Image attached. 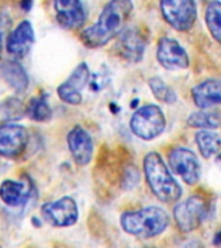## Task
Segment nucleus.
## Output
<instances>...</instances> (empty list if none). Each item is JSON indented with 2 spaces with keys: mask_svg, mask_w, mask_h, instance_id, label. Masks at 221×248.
<instances>
[{
  "mask_svg": "<svg viewBox=\"0 0 221 248\" xmlns=\"http://www.w3.org/2000/svg\"><path fill=\"white\" fill-rule=\"evenodd\" d=\"M132 11V0H110L101 12L97 22L83 30L81 42L89 48L106 46L123 31Z\"/></svg>",
  "mask_w": 221,
  "mask_h": 248,
  "instance_id": "nucleus-1",
  "label": "nucleus"
},
{
  "mask_svg": "<svg viewBox=\"0 0 221 248\" xmlns=\"http://www.w3.org/2000/svg\"><path fill=\"white\" fill-rule=\"evenodd\" d=\"M143 172L147 185L159 201L171 204L181 199V186L176 181L174 174L171 173V168L158 153H147L143 158Z\"/></svg>",
  "mask_w": 221,
  "mask_h": 248,
  "instance_id": "nucleus-2",
  "label": "nucleus"
},
{
  "mask_svg": "<svg viewBox=\"0 0 221 248\" xmlns=\"http://www.w3.org/2000/svg\"><path fill=\"white\" fill-rule=\"evenodd\" d=\"M120 225L129 235L150 239L166 232L170 225V216L160 207L149 205L137 211L124 212L120 217Z\"/></svg>",
  "mask_w": 221,
  "mask_h": 248,
  "instance_id": "nucleus-3",
  "label": "nucleus"
},
{
  "mask_svg": "<svg viewBox=\"0 0 221 248\" xmlns=\"http://www.w3.org/2000/svg\"><path fill=\"white\" fill-rule=\"evenodd\" d=\"M166 116L158 105H143L132 115L129 127L132 133L143 141H151L166 129Z\"/></svg>",
  "mask_w": 221,
  "mask_h": 248,
  "instance_id": "nucleus-4",
  "label": "nucleus"
},
{
  "mask_svg": "<svg viewBox=\"0 0 221 248\" xmlns=\"http://www.w3.org/2000/svg\"><path fill=\"white\" fill-rule=\"evenodd\" d=\"M209 213L208 201L202 194H193L178 202L174 208V218L177 228L184 232L197 230Z\"/></svg>",
  "mask_w": 221,
  "mask_h": 248,
  "instance_id": "nucleus-5",
  "label": "nucleus"
},
{
  "mask_svg": "<svg viewBox=\"0 0 221 248\" xmlns=\"http://www.w3.org/2000/svg\"><path fill=\"white\" fill-rule=\"evenodd\" d=\"M160 12L164 21L181 32L191 30L198 17L195 0H160Z\"/></svg>",
  "mask_w": 221,
  "mask_h": 248,
  "instance_id": "nucleus-6",
  "label": "nucleus"
},
{
  "mask_svg": "<svg viewBox=\"0 0 221 248\" xmlns=\"http://www.w3.org/2000/svg\"><path fill=\"white\" fill-rule=\"evenodd\" d=\"M168 167L174 174L181 177L186 185L193 186L201 180L202 167L199 159L188 147L177 146L172 149L168 154Z\"/></svg>",
  "mask_w": 221,
  "mask_h": 248,
  "instance_id": "nucleus-7",
  "label": "nucleus"
},
{
  "mask_svg": "<svg viewBox=\"0 0 221 248\" xmlns=\"http://www.w3.org/2000/svg\"><path fill=\"white\" fill-rule=\"evenodd\" d=\"M43 218L54 228H67L77 224L79 211L73 198L62 197L54 202H48L43 204Z\"/></svg>",
  "mask_w": 221,
  "mask_h": 248,
  "instance_id": "nucleus-8",
  "label": "nucleus"
},
{
  "mask_svg": "<svg viewBox=\"0 0 221 248\" xmlns=\"http://www.w3.org/2000/svg\"><path fill=\"white\" fill-rule=\"evenodd\" d=\"M29 143V133L23 125L7 123L0 125V155L17 158L23 154Z\"/></svg>",
  "mask_w": 221,
  "mask_h": 248,
  "instance_id": "nucleus-9",
  "label": "nucleus"
},
{
  "mask_svg": "<svg viewBox=\"0 0 221 248\" xmlns=\"http://www.w3.org/2000/svg\"><path fill=\"white\" fill-rule=\"evenodd\" d=\"M157 60L159 65L167 70H185L190 65L189 56L185 48L176 39L172 38L159 39Z\"/></svg>",
  "mask_w": 221,
  "mask_h": 248,
  "instance_id": "nucleus-10",
  "label": "nucleus"
},
{
  "mask_svg": "<svg viewBox=\"0 0 221 248\" xmlns=\"http://www.w3.org/2000/svg\"><path fill=\"white\" fill-rule=\"evenodd\" d=\"M89 80V69L85 62L78 65L73 74L67 78L65 83H62L57 88V94L60 100L67 105H80L83 97L81 91L84 89Z\"/></svg>",
  "mask_w": 221,
  "mask_h": 248,
  "instance_id": "nucleus-11",
  "label": "nucleus"
},
{
  "mask_svg": "<svg viewBox=\"0 0 221 248\" xmlns=\"http://www.w3.org/2000/svg\"><path fill=\"white\" fill-rule=\"evenodd\" d=\"M145 46L146 42L142 32L136 27L123 29V31L118 35V43H116L118 53L126 61L132 63L141 61L145 53Z\"/></svg>",
  "mask_w": 221,
  "mask_h": 248,
  "instance_id": "nucleus-12",
  "label": "nucleus"
},
{
  "mask_svg": "<svg viewBox=\"0 0 221 248\" xmlns=\"http://www.w3.org/2000/svg\"><path fill=\"white\" fill-rule=\"evenodd\" d=\"M54 12L58 25L66 30H77L87 18L81 0H54Z\"/></svg>",
  "mask_w": 221,
  "mask_h": 248,
  "instance_id": "nucleus-13",
  "label": "nucleus"
},
{
  "mask_svg": "<svg viewBox=\"0 0 221 248\" xmlns=\"http://www.w3.org/2000/svg\"><path fill=\"white\" fill-rule=\"evenodd\" d=\"M70 154L78 166H87L93 156V140L84 128L74 127L67 135Z\"/></svg>",
  "mask_w": 221,
  "mask_h": 248,
  "instance_id": "nucleus-14",
  "label": "nucleus"
},
{
  "mask_svg": "<svg viewBox=\"0 0 221 248\" xmlns=\"http://www.w3.org/2000/svg\"><path fill=\"white\" fill-rule=\"evenodd\" d=\"M35 42L34 27L30 21H22L15 27L7 40V50L16 57L22 58L29 54Z\"/></svg>",
  "mask_w": 221,
  "mask_h": 248,
  "instance_id": "nucleus-15",
  "label": "nucleus"
},
{
  "mask_svg": "<svg viewBox=\"0 0 221 248\" xmlns=\"http://www.w3.org/2000/svg\"><path fill=\"white\" fill-rule=\"evenodd\" d=\"M191 98L201 110L221 108V80L207 79L191 89Z\"/></svg>",
  "mask_w": 221,
  "mask_h": 248,
  "instance_id": "nucleus-16",
  "label": "nucleus"
},
{
  "mask_svg": "<svg viewBox=\"0 0 221 248\" xmlns=\"http://www.w3.org/2000/svg\"><path fill=\"white\" fill-rule=\"evenodd\" d=\"M30 182L22 180H5L0 185V199L9 207H21L30 199Z\"/></svg>",
  "mask_w": 221,
  "mask_h": 248,
  "instance_id": "nucleus-17",
  "label": "nucleus"
},
{
  "mask_svg": "<svg viewBox=\"0 0 221 248\" xmlns=\"http://www.w3.org/2000/svg\"><path fill=\"white\" fill-rule=\"evenodd\" d=\"M0 75L15 92L22 93L29 87V77L22 65L17 61L5 62L0 69Z\"/></svg>",
  "mask_w": 221,
  "mask_h": 248,
  "instance_id": "nucleus-18",
  "label": "nucleus"
},
{
  "mask_svg": "<svg viewBox=\"0 0 221 248\" xmlns=\"http://www.w3.org/2000/svg\"><path fill=\"white\" fill-rule=\"evenodd\" d=\"M195 142L205 159L219 154L221 150V137L213 129H199L195 135Z\"/></svg>",
  "mask_w": 221,
  "mask_h": 248,
  "instance_id": "nucleus-19",
  "label": "nucleus"
},
{
  "mask_svg": "<svg viewBox=\"0 0 221 248\" xmlns=\"http://www.w3.org/2000/svg\"><path fill=\"white\" fill-rule=\"evenodd\" d=\"M205 19L211 36L221 46V1L213 0L207 5Z\"/></svg>",
  "mask_w": 221,
  "mask_h": 248,
  "instance_id": "nucleus-20",
  "label": "nucleus"
},
{
  "mask_svg": "<svg viewBox=\"0 0 221 248\" xmlns=\"http://www.w3.org/2000/svg\"><path fill=\"white\" fill-rule=\"evenodd\" d=\"M25 112L30 119L40 122V123L49 122L52 118V108H50L46 96H38L31 98Z\"/></svg>",
  "mask_w": 221,
  "mask_h": 248,
  "instance_id": "nucleus-21",
  "label": "nucleus"
},
{
  "mask_svg": "<svg viewBox=\"0 0 221 248\" xmlns=\"http://www.w3.org/2000/svg\"><path fill=\"white\" fill-rule=\"evenodd\" d=\"M188 124L190 127L198 128V129H216L220 127L221 118L215 111L201 110V111L193 112L188 118Z\"/></svg>",
  "mask_w": 221,
  "mask_h": 248,
  "instance_id": "nucleus-22",
  "label": "nucleus"
},
{
  "mask_svg": "<svg viewBox=\"0 0 221 248\" xmlns=\"http://www.w3.org/2000/svg\"><path fill=\"white\" fill-rule=\"evenodd\" d=\"M149 87H150L151 92L154 97L159 102H163L166 105H172L177 101V94L174 89L171 88L170 85H167L164 80L160 78L154 77L149 79Z\"/></svg>",
  "mask_w": 221,
  "mask_h": 248,
  "instance_id": "nucleus-23",
  "label": "nucleus"
},
{
  "mask_svg": "<svg viewBox=\"0 0 221 248\" xmlns=\"http://www.w3.org/2000/svg\"><path fill=\"white\" fill-rule=\"evenodd\" d=\"M32 3H34V0H21L19 5L25 12H30V9L32 8Z\"/></svg>",
  "mask_w": 221,
  "mask_h": 248,
  "instance_id": "nucleus-24",
  "label": "nucleus"
},
{
  "mask_svg": "<svg viewBox=\"0 0 221 248\" xmlns=\"http://www.w3.org/2000/svg\"><path fill=\"white\" fill-rule=\"evenodd\" d=\"M1 53H3V38L0 34V61H1Z\"/></svg>",
  "mask_w": 221,
  "mask_h": 248,
  "instance_id": "nucleus-25",
  "label": "nucleus"
},
{
  "mask_svg": "<svg viewBox=\"0 0 221 248\" xmlns=\"http://www.w3.org/2000/svg\"><path fill=\"white\" fill-rule=\"evenodd\" d=\"M219 160H220V162H221V154L219 155Z\"/></svg>",
  "mask_w": 221,
  "mask_h": 248,
  "instance_id": "nucleus-26",
  "label": "nucleus"
}]
</instances>
